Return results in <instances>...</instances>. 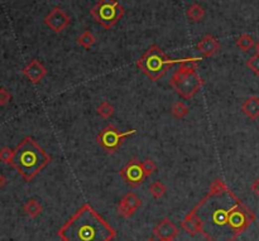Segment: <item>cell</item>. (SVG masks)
<instances>
[{"label": "cell", "instance_id": "1", "mask_svg": "<svg viewBox=\"0 0 259 241\" xmlns=\"http://www.w3.org/2000/svg\"><path fill=\"white\" fill-rule=\"evenodd\" d=\"M191 212L207 241H235L256 221L253 211L219 178Z\"/></svg>", "mask_w": 259, "mask_h": 241}, {"label": "cell", "instance_id": "2", "mask_svg": "<svg viewBox=\"0 0 259 241\" xmlns=\"http://www.w3.org/2000/svg\"><path fill=\"white\" fill-rule=\"evenodd\" d=\"M57 235L62 241H112L117 231L95 208L85 203L65 222Z\"/></svg>", "mask_w": 259, "mask_h": 241}, {"label": "cell", "instance_id": "3", "mask_svg": "<svg viewBox=\"0 0 259 241\" xmlns=\"http://www.w3.org/2000/svg\"><path fill=\"white\" fill-rule=\"evenodd\" d=\"M51 157L32 136H25L17 148L10 166L19 173L23 180L31 182L42 169L50 164Z\"/></svg>", "mask_w": 259, "mask_h": 241}, {"label": "cell", "instance_id": "4", "mask_svg": "<svg viewBox=\"0 0 259 241\" xmlns=\"http://www.w3.org/2000/svg\"><path fill=\"white\" fill-rule=\"evenodd\" d=\"M201 61L200 57H191V59L182 60H171L168 59L165 52L158 46H151L145 51L144 55L137 61V67L152 81L161 80L167 73L168 68L172 64H184V63H197Z\"/></svg>", "mask_w": 259, "mask_h": 241}, {"label": "cell", "instance_id": "5", "mask_svg": "<svg viewBox=\"0 0 259 241\" xmlns=\"http://www.w3.org/2000/svg\"><path fill=\"white\" fill-rule=\"evenodd\" d=\"M197 63H184L175 71L171 77V86L181 97L193 99L203 86V80L196 72Z\"/></svg>", "mask_w": 259, "mask_h": 241}, {"label": "cell", "instance_id": "6", "mask_svg": "<svg viewBox=\"0 0 259 241\" xmlns=\"http://www.w3.org/2000/svg\"><path fill=\"white\" fill-rule=\"evenodd\" d=\"M95 22L105 29L114 27L126 14V8L120 5L117 0H99L90 10Z\"/></svg>", "mask_w": 259, "mask_h": 241}, {"label": "cell", "instance_id": "7", "mask_svg": "<svg viewBox=\"0 0 259 241\" xmlns=\"http://www.w3.org/2000/svg\"><path fill=\"white\" fill-rule=\"evenodd\" d=\"M137 133L135 129H130V130L127 131H120L118 130L114 125H106L104 129H101L100 133L96 136V141L98 144L105 150L109 154H113V153L117 152L120 147H122L123 141L126 140L127 136L133 135V134Z\"/></svg>", "mask_w": 259, "mask_h": 241}, {"label": "cell", "instance_id": "8", "mask_svg": "<svg viewBox=\"0 0 259 241\" xmlns=\"http://www.w3.org/2000/svg\"><path fill=\"white\" fill-rule=\"evenodd\" d=\"M119 175L124 180V182L131 188L139 187L144 182L145 177H147L144 173V169H143L142 162L137 157L130 158V161L120 169Z\"/></svg>", "mask_w": 259, "mask_h": 241}, {"label": "cell", "instance_id": "9", "mask_svg": "<svg viewBox=\"0 0 259 241\" xmlns=\"http://www.w3.org/2000/svg\"><path fill=\"white\" fill-rule=\"evenodd\" d=\"M71 23L70 15L64 10V9L53 8L50 13L45 17V24L50 28L51 31H53L55 33H61L66 29Z\"/></svg>", "mask_w": 259, "mask_h": 241}, {"label": "cell", "instance_id": "10", "mask_svg": "<svg viewBox=\"0 0 259 241\" xmlns=\"http://www.w3.org/2000/svg\"><path fill=\"white\" fill-rule=\"evenodd\" d=\"M142 206V200L134 192H128L118 203V214L124 219H129Z\"/></svg>", "mask_w": 259, "mask_h": 241}, {"label": "cell", "instance_id": "11", "mask_svg": "<svg viewBox=\"0 0 259 241\" xmlns=\"http://www.w3.org/2000/svg\"><path fill=\"white\" fill-rule=\"evenodd\" d=\"M154 238L158 239V241L173 240L179 235V229L171 221L170 219H162L153 229Z\"/></svg>", "mask_w": 259, "mask_h": 241}, {"label": "cell", "instance_id": "12", "mask_svg": "<svg viewBox=\"0 0 259 241\" xmlns=\"http://www.w3.org/2000/svg\"><path fill=\"white\" fill-rule=\"evenodd\" d=\"M23 75L28 78L33 85H37L43 80L46 75H47V68L45 64L38 60H32L24 68L22 69Z\"/></svg>", "mask_w": 259, "mask_h": 241}, {"label": "cell", "instance_id": "13", "mask_svg": "<svg viewBox=\"0 0 259 241\" xmlns=\"http://www.w3.org/2000/svg\"><path fill=\"white\" fill-rule=\"evenodd\" d=\"M196 48L198 52H201L203 57H211L220 50V43L212 34H206L203 38H201Z\"/></svg>", "mask_w": 259, "mask_h": 241}, {"label": "cell", "instance_id": "14", "mask_svg": "<svg viewBox=\"0 0 259 241\" xmlns=\"http://www.w3.org/2000/svg\"><path fill=\"white\" fill-rule=\"evenodd\" d=\"M242 111L245 117H248L251 120H257L259 118V97L251 96L243 103Z\"/></svg>", "mask_w": 259, "mask_h": 241}, {"label": "cell", "instance_id": "15", "mask_svg": "<svg viewBox=\"0 0 259 241\" xmlns=\"http://www.w3.org/2000/svg\"><path fill=\"white\" fill-rule=\"evenodd\" d=\"M181 226L182 229L191 236H196L197 234H200V225H198V221L196 220V217L194 216V214L191 211H190L189 214L185 216V219L182 220Z\"/></svg>", "mask_w": 259, "mask_h": 241}, {"label": "cell", "instance_id": "16", "mask_svg": "<svg viewBox=\"0 0 259 241\" xmlns=\"http://www.w3.org/2000/svg\"><path fill=\"white\" fill-rule=\"evenodd\" d=\"M42 205H41L39 201L36 200V198H29V200L23 205V211H24L25 215L28 217H31V219H36L37 216H39L41 212H42Z\"/></svg>", "mask_w": 259, "mask_h": 241}, {"label": "cell", "instance_id": "17", "mask_svg": "<svg viewBox=\"0 0 259 241\" xmlns=\"http://www.w3.org/2000/svg\"><path fill=\"white\" fill-rule=\"evenodd\" d=\"M203 17H205V9L197 3L193 4L189 8V10H187V18L194 23L201 22L203 19Z\"/></svg>", "mask_w": 259, "mask_h": 241}, {"label": "cell", "instance_id": "18", "mask_svg": "<svg viewBox=\"0 0 259 241\" xmlns=\"http://www.w3.org/2000/svg\"><path fill=\"white\" fill-rule=\"evenodd\" d=\"M76 41H77V45L81 46V47H84L85 50H90V48L96 43V38H95V36L90 31L82 32V33L77 37Z\"/></svg>", "mask_w": 259, "mask_h": 241}, {"label": "cell", "instance_id": "19", "mask_svg": "<svg viewBox=\"0 0 259 241\" xmlns=\"http://www.w3.org/2000/svg\"><path fill=\"white\" fill-rule=\"evenodd\" d=\"M237 47L239 50L244 51V52H248L249 50L254 47V39L253 37L249 36V34H242L239 38L237 39Z\"/></svg>", "mask_w": 259, "mask_h": 241}, {"label": "cell", "instance_id": "20", "mask_svg": "<svg viewBox=\"0 0 259 241\" xmlns=\"http://www.w3.org/2000/svg\"><path fill=\"white\" fill-rule=\"evenodd\" d=\"M189 111L190 109L187 108L186 104L182 103V101H177V103H175L172 105V109H171L172 115L175 118H177V119H184V118L189 114Z\"/></svg>", "mask_w": 259, "mask_h": 241}, {"label": "cell", "instance_id": "21", "mask_svg": "<svg viewBox=\"0 0 259 241\" xmlns=\"http://www.w3.org/2000/svg\"><path fill=\"white\" fill-rule=\"evenodd\" d=\"M96 111H98V114L100 115L103 119H109V118L113 117V114H114V106L110 103H108V101H103V103L98 106Z\"/></svg>", "mask_w": 259, "mask_h": 241}, {"label": "cell", "instance_id": "22", "mask_svg": "<svg viewBox=\"0 0 259 241\" xmlns=\"http://www.w3.org/2000/svg\"><path fill=\"white\" fill-rule=\"evenodd\" d=\"M149 192H151L154 198H161V197H163L166 194L167 188H166V186L163 183L154 182L149 186Z\"/></svg>", "mask_w": 259, "mask_h": 241}, {"label": "cell", "instance_id": "23", "mask_svg": "<svg viewBox=\"0 0 259 241\" xmlns=\"http://www.w3.org/2000/svg\"><path fill=\"white\" fill-rule=\"evenodd\" d=\"M13 155H14V150H11L9 147L1 148L0 149V162L10 166L11 161H13Z\"/></svg>", "mask_w": 259, "mask_h": 241}, {"label": "cell", "instance_id": "24", "mask_svg": "<svg viewBox=\"0 0 259 241\" xmlns=\"http://www.w3.org/2000/svg\"><path fill=\"white\" fill-rule=\"evenodd\" d=\"M247 67L251 69L254 75L259 76V55L258 53H256L254 56H252L251 59L247 61Z\"/></svg>", "mask_w": 259, "mask_h": 241}, {"label": "cell", "instance_id": "25", "mask_svg": "<svg viewBox=\"0 0 259 241\" xmlns=\"http://www.w3.org/2000/svg\"><path fill=\"white\" fill-rule=\"evenodd\" d=\"M142 164H143V169H144V173L147 177L148 176H152L157 171L156 163H154L152 159H149V158L144 159V161L142 162Z\"/></svg>", "mask_w": 259, "mask_h": 241}, {"label": "cell", "instance_id": "26", "mask_svg": "<svg viewBox=\"0 0 259 241\" xmlns=\"http://www.w3.org/2000/svg\"><path fill=\"white\" fill-rule=\"evenodd\" d=\"M11 100V94L5 87H0V106L8 105L9 101Z\"/></svg>", "mask_w": 259, "mask_h": 241}, {"label": "cell", "instance_id": "27", "mask_svg": "<svg viewBox=\"0 0 259 241\" xmlns=\"http://www.w3.org/2000/svg\"><path fill=\"white\" fill-rule=\"evenodd\" d=\"M252 191H253L254 193L259 197V177L254 181L253 186H252Z\"/></svg>", "mask_w": 259, "mask_h": 241}, {"label": "cell", "instance_id": "28", "mask_svg": "<svg viewBox=\"0 0 259 241\" xmlns=\"http://www.w3.org/2000/svg\"><path fill=\"white\" fill-rule=\"evenodd\" d=\"M5 183H6V178L0 173V188H3V187L5 186Z\"/></svg>", "mask_w": 259, "mask_h": 241}, {"label": "cell", "instance_id": "29", "mask_svg": "<svg viewBox=\"0 0 259 241\" xmlns=\"http://www.w3.org/2000/svg\"><path fill=\"white\" fill-rule=\"evenodd\" d=\"M256 50H257V53H258V55H259V42L256 45Z\"/></svg>", "mask_w": 259, "mask_h": 241}, {"label": "cell", "instance_id": "30", "mask_svg": "<svg viewBox=\"0 0 259 241\" xmlns=\"http://www.w3.org/2000/svg\"><path fill=\"white\" fill-rule=\"evenodd\" d=\"M147 241H156V239H154V238H151V239H148Z\"/></svg>", "mask_w": 259, "mask_h": 241}, {"label": "cell", "instance_id": "31", "mask_svg": "<svg viewBox=\"0 0 259 241\" xmlns=\"http://www.w3.org/2000/svg\"><path fill=\"white\" fill-rule=\"evenodd\" d=\"M166 241H175V240H166Z\"/></svg>", "mask_w": 259, "mask_h": 241}]
</instances>
